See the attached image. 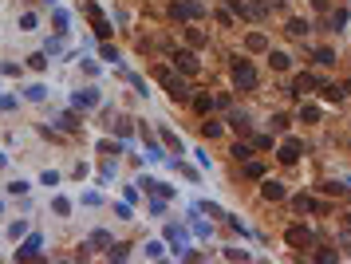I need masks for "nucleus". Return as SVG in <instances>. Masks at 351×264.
<instances>
[{
	"label": "nucleus",
	"mask_w": 351,
	"mask_h": 264,
	"mask_svg": "<svg viewBox=\"0 0 351 264\" xmlns=\"http://www.w3.org/2000/svg\"><path fill=\"white\" fill-rule=\"evenodd\" d=\"M245 177H252V181H260V177H264V166H260V162H245Z\"/></svg>",
	"instance_id": "nucleus-21"
},
{
	"label": "nucleus",
	"mask_w": 351,
	"mask_h": 264,
	"mask_svg": "<svg viewBox=\"0 0 351 264\" xmlns=\"http://www.w3.org/2000/svg\"><path fill=\"white\" fill-rule=\"evenodd\" d=\"M344 24H348V12H332V20H328V28H332V32H340Z\"/></svg>",
	"instance_id": "nucleus-28"
},
{
	"label": "nucleus",
	"mask_w": 351,
	"mask_h": 264,
	"mask_svg": "<svg viewBox=\"0 0 351 264\" xmlns=\"http://www.w3.org/2000/svg\"><path fill=\"white\" fill-rule=\"evenodd\" d=\"M154 79L170 91V99H174V103H190V83H186V79H178L170 67H154Z\"/></svg>",
	"instance_id": "nucleus-1"
},
{
	"label": "nucleus",
	"mask_w": 351,
	"mask_h": 264,
	"mask_svg": "<svg viewBox=\"0 0 351 264\" xmlns=\"http://www.w3.org/2000/svg\"><path fill=\"white\" fill-rule=\"evenodd\" d=\"M83 12L91 16V24H95V32H99V40H107V36H111V20L103 16V12L95 8V4H83Z\"/></svg>",
	"instance_id": "nucleus-4"
},
{
	"label": "nucleus",
	"mask_w": 351,
	"mask_h": 264,
	"mask_svg": "<svg viewBox=\"0 0 351 264\" xmlns=\"http://www.w3.org/2000/svg\"><path fill=\"white\" fill-rule=\"evenodd\" d=\"M320 95H324V103H340L344 99V87L340 83H320Z\"/></svg>",
	"instance_id": "nucleus-14"
},
{
	"label": "nucleus",
	"mask_w": 351,
	"mask_h": 264,
	"mask_svg": "<svg viewBox=\"0 0 351 264\" xmlns=\"http://www.w3.org/2000/svg\"><path fill=\"white\" fill-rule=\"evenodd\" d=\"M316 63H320V67H332V63H336V52H332V48H316Z\"/></svg>",
	"instance_id": "nucleus-20"
},
{
	"label": "nucleus",
	"mask_w": 351,
	"mask_h": 264,
	"mask_svg": "<svg viewBox=\"0 0 351 264\" xmlns=\"http://www.w3.org/2000/svg\"><path fill=\"white\" fill-rule=\"evenodd\" d=\"M51 209L59 213V217H67V213H71V201H67V197H55V201H51Z\"/></svg>",
	"instance_id": "nucleus-31"
},
{
	"label": "nucleus",
	"mask_w": 351,
	"mask_h": 264,
	"mask_svg": "<svg viewBox=\"0 0 351 264\" xmlns=\"http://www.w3.org/2000/svg\"><path fill=\"white\" fill-rule=\"evenodd\" d=\"M229 126H233L237 134H249V130H252V122H249L245 110H233V114H229Z\"/></svg>",
	"instance_id": "nucleus-13"
},
{
	"label": "nucleus",
	"mask_w": 351,
	"mask_h": 264,
	"mask_svg": "<svg viewBox=\"0 0 351 264\" xmlns=\"http://www.w3.org/2000/svg\"><path fill=\"white\" fill-rule=\"evenodd\" d=\"M316 83H320V79L304 71V75H296V79H292V87H288V95H296V99H304V95H308V91H312Z\"/></svg>",
	"instance_id": "nucleus-6"
},
{
	"label": "nucleus",
	"mask_w": 351,
	"mask_h": 264,
	"mask_svg": "<svg viewBox=\"0 0 351 264\" xmlns=\"http://www.w3.org/2000/svg\"><path fill=\"white\" fill-rule=\"evenodd\" d=\"M20 28H24V32H32V28H36V16H32V12H24V16H20Z\"/></svg>",
	"instance_id": "nucleus-37"
},
{
	"label": "nucleus",
	"mask_w": 351,
	"mask_h": 264,
	"mask_svg": "<svg viewBox=\"0 0 351 264\" xmlns=\"http://www.w3.org/2000/svg\"><path fill=\"white\" fill-rule=\"evenodd\" d=\"M0 170H4V154H0Z\"/></svg>",
	"instance_id": "nucleus-42"
},
{
	"label": "nucleus",
	"mask_w": 351,
	"mask_h": 264,
	"mask_svg": "<svg viewBox=\"0 0 351 264\" xmlns=\"http://www.w3.org/2000/svg\"><path fill=\"white\" fill-rule=\"evenodd\" d=\"M59 130H79V118L67 110V114H59Z\"/></svg>",
	"instance_id": "nucleus-24"
},
{
	"label": "nucleus",
	"mask_w": 351,
	"mask_h": 264,
	"mask_svg": "<svg viewBox=\"0 0 351 264\" xmlns=\"http://www.w3.org/2000/svg\"><path fill=\"white\" fill-rule=\"evenodd\" d=\"M186 40H190V48H201L205 44V32L201 28H186Z\"/></svg>",
	"instance_id": "nucleus-22"
},
{
	"label": "nucleus",
	"mask_w": 351,
	"mask_h": 264,
	"mask_svg": "<svg viewBox=\"0 0 351 264\" xmlns=\"http://www.w3.org/2000/svg\"><path fill=\"white\" fill-rule=\"evenodd\" d=\"M268 122H272V130H276V134H284V130H288V122H292V118H288V114H272V118H268Z\"/></svg>",
	"instance_id": "nucleus-25"
},
{
	"label": "nucleus",
	"mask_w": 351,
	"mask_h": 264,
	"mask_svg": "<svg viewBox=\"0 0 351 264\" xmlns=\"http://www.w3.org/2000/svg\"><path fill=\"white\" fill-rule=\"evenodd\" d=\"M174 63H178V67H182L186 75H198V67H201L194 52H178V55H174Z\"/></svg>",
	"instance_id": "nucleus-9"
},
{
	"label": "nucleus",
	"mask_w": 351,
	"mask_h": 264,
	"mask_svg": "<svg viewBox=\"0 0 351 264\" xmlns=\"http://www.w3.org/2000/svg\"><path fill=\"white\" fill-rule=\"evenodd\" d=\"M162 142H166L170 150H178V154H182V138H178V134H174L170 126H162Z\"/></svg>",
	"instance_id": "nucleus-18"
},
{
	"label": "nucleus",
	"mask_w": 351,
	"mask_h": 264,
	"mask_svg": "<svg viewBox=\"0 0 351 264\" xmlns=\"http://www.w3.org/2000/svg\"><path fill=\"white\" fill-rule=\"evenodd\" d=\"M115 130H118L122 138H130V118H118V122H115Z\"/></svg>",
	"instance_id": "nucleus-38"
},
{
	"label": "nucleus",
	"mask_w": 351,
	"mask_h": 264,
	"mask_svg": "<svg viewBox=\"0 0 351 264\" xmlns=\"http://www.w3.org/2000/svg\"><path fill=\"white\" fill-rule=\"evenodd\" d=\"M225 261H249L245 249H225Z\"/></svg>",
	"instance_id": "nucleus-36"
},
{
	"label": "nucleus",
	"mask_w": 351,
	"mask_h": 264,
	"mask_svg": "<svg viewBox=\"0 0 351 264\" xmlns=\"http://www.w3.org/2000/svg\"><path fill=\"white\" fill-rule=\"evenodd\" d=\"M308 32H312V24H308V20H300V16H296V20H288V36H296V40H304Z\"/></svg>",
	"instance_id": "nucleus-16"
},
{
	"label": "nucleus",
	"mask_w": 351,
	"mask_h": 264,
	"mask_svg": "<svg viewBox=\"0 0 351 264\" xmlns=\"http://www.w3.org/2000/svg\"><path fill=\"white\" fill-rule=\"evenodd\" d=\"M44 95H48V87H40V83H32V87H28V99H32V103H40Z\"/></svg>",
	"instance_id": "nucleus-32"
},
{
	"label": "nucleus",
	"mask_w": 351,
	"mask_h": 264,
	"mask_svg": "<svg viewBox=\"0 0 351 264\" xmlns=\"http://www.w3.org/2000/svg\"><path fill=\"white\" fill-rule=\"evenodd\" d=\"M194 110L198 114H209L213 110V95H194Z\"/></svg>",
	"instance_id": "nucleus-19"
},
{
	"label": "nucleus",
	"mask_w": 351,
	"mask_h": 264,
	"mask_svg": "<svg viewBox=\"0 0 351 264\" xmlns=\"http://www.w3.org/2000/svg\"><path fill=\"white\" fill-rule=\"evenodd\" d=\"M40 249H44V241H40V237H28V241L16 249V261H36V257H40Z\"/></svg>",
	"instance_id": "nucleus-7"
},
{
	"label": "nucleus",
	"mask_w": 351,
	"mask_h": 264,
	"mask_svg": "<svg viewBox=\"0 0 351 264\" xmlns=\"http://www.w3.org/2000/svg\"><path fill=\"white\" fill-rule=\"evenodd\" d=\"M28 67H32V71H44V67H48V55H44V52L28 55Z\"/></svg>",
	"instance_id": "nucleus-26"
},
{
	"label": "nucleus",
	"mask_w": 351,
	"mask_h": 264,
	"mask_svg": "<svg viewBox=\"0 0 351 264\" xmlns=\"http://www.w3.org/2000/svg\"><path fill=\"white\" fill-rule=\"evenodd\" d=\"M260 197H264V201H280V197H284V185H280V181H272V177H268V181H264V185H260Z\"/></svg>",
	"instance_id": "nucleus-11"
},
{
	"label": "nucleus",
	"mask_w": 351,
	"mask_h": 264,
	"mask_svg": "<svg viewBox=\"0 0 351 264\" xmlns=\"http://www.w3.org/2000/svg\"><path fill=\"white\" fill-rule=\"evenodd\" d=\"M95 103H99V95H95V91H75V99H71L75 110H91Z\"/></svg>",
	"instance_id": "nucleus-10"
},
{
	"label": "nucleus",
	"mask_w": 351,
	"mask_h": 264,
	"mask_svg": "<svg viewBox=\"0 0 351 264\" xmlns=\"http://www.w3.org/2000/svg\"><path fill=\"white\" fill-rule=\"evenodd\" d=\"M245 48H249V52H268V40H264V32H249V36H245Z\"/></svg>",
	"instance_id": "nucleus-15"
},
{
	"label": "nucleus",
	"mask_w": 351,
	"mask_h": 264,
	"mask_svg": "<svg viewBox=\"0 0 351 264\" xmlns=\"http://www.w3.org/2000/svg\"><path fill=\"white\" fill-rule=\"evenodd\" d=\"M264 4H268V8H280V4H284V0H264Z\"/></svg>",
	"instance_id": "nucleus-41"
},
{
	"label": "nucleus",
	"mask_w": 351,
	"mask_h": 264,
	"mask_svg": "<svg viewBox=\"0 0 351 264\" xmlns=\"http://www.w3.org/2000/svg\"><path fill=\"white\" fill-rule=\"evenodd\" d=\"M233 83H237V91H252L256 87V71H252V63L249 59H233Z\"/></svg>",
	"instance_id": "nucleus-2"
},
{
	"label": "nucleus",
	"mask_w": 351,
	"mask_h": 264,
	"mask_svg": "<svg viewBox=\"0 0 351 264\" xmlns=\"http://www.w3.org/2000/svg\"><path fill=\"white\" fill-rule=\"evenodd\" d=\"M55 32H59V36H63V32H67V12H63V8H59V12H55Z\"/></svg>",
	"instance_id": "nucleus-35"
},
{
	"label": "nucleus",
	"mask_w": 351,
	"mask_h": 264,
	"mask_svg": "<svg viewBox=\"0 0 351 264\" xmlns=\"http://www.w3.org/2000/svg\"><path fill=\"white\" fill-rule=\"evenodd\" d=\"M268 146H272V134H256L252 138V150H268Z\"/></svg>",
	"instance_id": "nucleus-34"
},
{
	"label": "nucleus",
	"mask_w": 351,
	"mask_h": 264,
	"mask_svg": "<svg viewBox=\"0 0 351 264\" xmlns=\"http://www.w3.org/2000/svg\"><path fill=\"white\" fill-rule=\"evenodd\" d=\"M233 158H237V162H249V158H252V146L237 142V146H233Z\"/></svg>",
	"instance_id": "nucleus-27"
},
{
	"label": "nucleus",
	"mask_w": 351,
	"mask_h": 264,
	"mask_svg": "<svg viewBox=\"0 0 351 264\" xmlns=\"http://www.w3.org/2000/svg\"><path fill=\"white\" fill-rule=\"evenodd\" d=\"M268 63H272L276 71H288V67H292V55L288 52H268Z\"/></svg>",
	"instance_id": "nucleus-17"
},
{
	"label": "nucleus",
	"mask_w": 351,
	"mask_h": 264,
	"mask_svg": "<svg viewBox=\"0 0 351 264\" xmlns=\"http://www.w3.org/2000/svg\"><path fill=\"white\" fill-rule=\"evenodd\" d=\"M201 134H205V138H217V134H221V122H201Z\"/></svg>",
	"instance_id": "nucleus-33"
},
{
	"label": "nucleus",
	"mask_w": 351,
	"mask_h": 264,
	"mask_svg": "<svg viewBox=\"0 0 351 264\" xmlns=\"http://www.w3.org/2000/svg\"><path fill=\"white\" fill-rule=\"evenodd\" d=\"M300 154H304V142H300V138H284V146H280V154H276V158L284 162V166H292Z\"/></svg>",
	"instance_id": "nucleus-5"
},
{
	"label": "nucleus",
	"mask_w": 351,
	"mask_h": 264,
	"mask_svg": "<svg viewBox=\"0 0 351 264\" xmlns=\"http://www.w3.org/2000/svg\"><path fill=\"white\" fill-rule=\"evenodd\" d=\"M284 241H288L292 249H308V245H312V229H304V225H292V229L284 233Z\"/></svg>",
	"instance_id": "nucleus-3"
},
{
	"label": "nucleus",
	"mask_w": 351,
	"mask_h": 264,
	"mask_svg": "<svg viewBox=\"0 0 351 264\" xmlns=\"http://www.w3.org/2000/svg\"><path fill=\"white\" fill-rule=\"evenodd\" d=\"M166 237H170V241H174V245H178V249H174V253H178V257H182V253H186V245H190V237H186V229H178V225H170V229H166Z\"/></svg>",
	"instance_id": "nucleus-12"
},
{
	"label": "nucleus",
	"mask_w": 351,
	"mask_h": 264,
	"mask_svg": "<svg viewBox=\"0 0 351 264\" xmlns=\"http://www.w3.org/2000/svg\"><path fill=\"white\" fill-rule=\"evenodd\" d=\"M28 189H32V185H28V181H24V177H20V181H12V185H8V193H28Z\"/></svg>",
	"instance_id": "nucleus-39"
},
{
	"label": "nucleus",
	"mask_w": 351,
	"mask_h": 264,
	"mask_svg": "<svg viewBox=\"0 0 351 264\" xmlns=\"http://www.w3.org/2000/svg\"><path fill=\"white\" fill-rule=\"evenodd\" d=\"M316 261H324V264H332V261H336V253H332V249H320V253H316Z\"/></svg>",
	"instance_id": "nucleus-40"
},
{
	"label": "nucleus",
	"mask_w": 351,
	"mask_h": 264,
	"mask_svg": "<svg viewBox=\"0 0 351 264\" xmlns=\"http://www.w3.org/2000/svg\"><path fill=\"white\" fill-rule=\"evenodd\" d=\"M91 249H111V233H91Z\"/></svg>",
	"instance_id": "nucleus-23"
},
{
	"label": "nucleus",
	"mask_w": 351,
	"mask_h": 264,
	"mask_svg": "<svg viewBox=\"0 0 351 264\" xmlns=\"http://www.w3.org/2000/svg\"><path fill=\"white\" fill-rule=\"evenodd\" d=\"M300 118H304V122H320V106H312V103H308V106L300 110Z\"/></svg>",
	"instance_id": "nucleus-30"
},
{
	"label": "nucleus",
	"mask_w": 351,
	"mask_h": 264,
	"mask_svg": "<svg viewBox=\"0 0 351 264\" xmlns=\"http://www.w3.org/2000/svg\"><path fill=\"white\" fill-rule=\"evenodd\" d=\"M107 257H111V261H126V245H115V241H111V249H107Z\"/></svg>",
	"instance_id": "nucleus-29"
},
{
	"label": "nucleus",
	"mask_w": 351,
	"mask_h": 264,
	"mask_svg": "<svg viewBox=\"0 0 351 264\" xmlns=\"http://www.w3.org/2000/svg\"><path fill=\"white\" fill-rule=\"evenodd\" d=\"M138 189H146V193H154V197H170V193H174L166 181H154V177H142V181H138Z\"/></svg>",
	"instance_id": "nucleus-8"
}]
</instances>
